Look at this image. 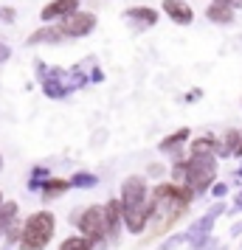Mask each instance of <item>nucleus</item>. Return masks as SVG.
I'll list each match as a JSON object with an SVG mask.
<instances>
[{
  "label": "nucleus",
  "instance_id": "obj_15",
  "mask_svg": "<svg viewBox=\"0 0 242 250\" xmlns=\"http://www.w3.org/2000/svg\"><path fill=\"white\" fill-rule=\"evenodd\" d=\"M68 186H70L68 180H59V177H51V174H48L40 188H43V194H45V200H54V197H59V194L65 191Z\"/></svg>",
  "mask_w": 242,
  "mask_h": 250
},
{
  "label": "nucleus",
  "instance_id": "obj_9",
  "mask_svg": "<svg viewBox=\"0 0 242 250\" xmlns=\"http://www.w3.org/2000/svg\"><path fill=\"white\" fill-rule=\"evenodd\" d=\"M163 12H166V17H172L175 23H180V25H189L195 20L192 6L183 3V0H163Z\"/></svg>",
  "mask_w": 242,
  "mask_h": 250
},
{
  "label": "nucleus",
  "instance_id": "obj_18",
  "mask_svg": "<svg viewBox=\"0 0 242 250\" xmlns=\"http://www.w3.org/2000/svg\"><path fill=\"white\" fill-rule=\"evenodd\" d=\"M68 183L73 188H93V186L99 183V177H96V174H88V171H79V174H73Z\"/></svg>",
  "mask_w": 242,
  "mask_h": 250
},
{
  "label": "nucleus",
  "instance_id": "obj_11",
  "mask_svg": "<svg viewBox=\"0 0 242 250\" xmlns=\"http://www.w3.org/2000/svg\"><path fill=\"white\" fill-rule=\"evenodd\" d=\"M104 222H107V236H115L118 222H121V200H110L104 208Z\"/></svg>",
  "mask_w": 242,
  "mask_h": 250
},
{
  "label": "nucleus",
  "instance_id": "obj_33",
  "mask_svg": "<svg viewBox=\"0 0 242 250\" xmlns=\"http://www.w3.org/2000/svg\"><path fill=\"white\" fill-rule=\"evenodd\" d=\"M234 155H240V158H242V141L237 144V152H234Z\"/></svg>",
  "mask_w": 242,
  "mask_h": 250
},
{
  "label": "nucleus",
  "instance_id": "obj_14",
  "mask_svg": "<svg viewBox=\"0 0 242 250\" xmlns=\"http://www.w3.org/2000/svg\"><path fill=\"white\" fill-rule=\"evenodd\" d=\"M62 40V31H59L57 25L51 28V25H45V28H40V31H34V34L28 37V45H40V42H59Z\"/></svg>",
  "mask_w": 242,
  "mask_h": 250
},
{
  "label": "nucleus",
  "instance_id": "obj_27",
  "mask_svg": "<svg viewBox=\"0 0 242 250\" xmlns=\"http://www.w3.org/2000/svg\"><path fill=\"white\" fill-rule=\"evenodd\" d=\"M214 3H222V6H231V9H240L242 0H214Z\"/></svg>",
  "mask_w": 242,
  "mask_h": 250
},
{
  "label": "nucleus",
  "instance_id": "obj_24",
  "mask_svg": "<svg viewBox=\"0 0 242 250\" xmlns=\"http://www.w3.org/2000/svg\"><path fill=\"white\" fill-rule=\"evenodd\" d=\"M0 20L12 23V20H14V9H0Z\"/></svg>",
  "mask_w": 242,
  "mask_h": 250
},
{
  "label": "nucleus",
  "instance_id": "obj_16",
  "mask_svg": "<svg viewBox=\"0 0 242 250\" xmlns=\"http://www.w3.org/2000/svg\"><path fill=\"white\" fill-rule=\"evenodd\" d=\"M14 216H17V203H0V233L14 225Z\"/></svg>",
  "mask_w": 242,
  "mask_h": 250
},
{
  "label": "nucleus",
  "instance_id": "obj_29",
  "mask_svg": "<svg viewBox=\"0 0 242 250\" xmlns=\"http://www.w3.org/2000/svg\"><path fill=\"white\" fill-rule=\"evenodd\" d=\"M90 79H93V82H102V79H104V73H102V70H99V68H96V70H93V73H90Z\"/></svg>",
  "mask_w": 242,
  "mask_h": 250
},
{
  "label": "nucleus",
  "instance_id": "obj_8",
  "mask_svg": "<svg viewBox=\"0 0 242 250\" xmlns=\"http://www.w3.org/2000/svg\"><path fill=\"white\" fill-rule=\"evenodd\" d=\"M45 82H43V90H45L48 99H62V96H68L70 87L68 82H65V73L62 70H54V73H43Z\"/></svg>",
  "mask_w": 242,
  "mask_h": 250
},
{
  "label": "nucleus",
  "instance_id": "obj_20",
  "mask_svg": "<svg viewBox=\"0 0 242 250\" xmlns=\"http://www.w3.org/2000/svg\"><path fill=\"white\" fill-rule=\"evenodd\" d=\"M186 138H189V129H177L172 138H166V141L161 144V152H177V146L183 144Z\"/></svg>",
  "mask_w": 242,
  "mask_h": 250
},
{
  "label": "nucleus",
  "instance_id": "obj_19",
  "mask_svg": "<svg viewBox=\"0 0 242 250\" xmlns=\"http://www.w3.org/2000/svg\"><path fill=\"white\" fill-rule=\"evenodd\" d=\"M59 250H93V242L88 236H70V239L62 242Z\"/></svg>",
  "mask_w": 242,
  "mask_h": 250
},
{
  "label": "nucleus",
  "instance_id": "obj_32",
  "mask_svg": "<svg viewBox=\"0 0 242 250\" xmlns=\"http://www.w3.org/2000/svg\"><path fill=\"white\" fill-rule=\"evenodd\" d=\"M231 233H234V236H240V233H242V222H240V225H234V228H231Z\"/></svg>",
  "mask_w": 242,
  "mask_h": 250
},
{
  "label": "nucleus",
  "instance_id": "obj_17",
  "mask_svg": "<svg viewBox=\"0 0 242 250\" xmlns=\"http://www.w3.org/2000/svg\"><path fill=\"white\" fill-rule=\"evenodd\" d=\"M237 144H240V132L237 129H231L228 135H225V141H222V146H220V158H228V155H234L237 152Z\"/></svg>",
  "mask_w": 242,
  "mask_h": 250
},
{
  "label": "nucleus",
  "instance_id": "obj_22",
  "mask_svg": "<svg viewBox=\"0 0 242 250\" xmlns=\"http://www.w3.org/2000/svg\"><path fill=\"white\" fill-rule=\"evenodd\" d=\"M45 177H48V171H45V169H34V177L28 180V188H31V191H37V188L43 186V180H45Z\"/></svg>",
  "mask_w": 242,
  "mask_h": 250
},
{
  "label": "nucleus",
  "instance_id": "obj_28",
  "mask_svg": "<svg viewBox=\"0 0 242 250\" xmlns=\"http://www.w3.org/2000/svg\"><path fill=\"white\" fill-rule=\"evenodd\" d=\"M177 242H183V239H180V236H172L169 242H166V245H161V250H172L175 245H177Z\"/></svg>",
  "mask_w": 242,
  "mask_h": 250
},
{
  "label": "nucleus",
  "instance_id": "obj_23",
  "mask_svg": "<svg viewBox=\"0 0 242 250\" xmlns=\"http://www.w3.org/2000/svg\"><path fill=\"white\" fill-rule=\"evenodd\" d=\"M211 194H214V197H225V194H228V186H225V183H214Z\"/></svg>",
  "mask_w": 242,
  "mask_h": 250
},
{
  "label": "nucleus",
  "instance_id": "obj_4",
  "mask_svg": "<svg viewBox=\"0 0 242 250\" xmlns=\"http://www.w3.org/2000/svg\"><path fill=\"white\" fill-rule=\"evenodd\" d=\"M54 230H57L54 214H48V211L31 214L25 219L23 230H20V250H45Z\"/></svg>",
  "mask_w": 242,
  "mask_h": 250
},
{
  "label": "nucleus",
  "instance_id": "obj_34",
  "mask_svg": "<svg viewBox=\"0 0 242 250\" xmlns=\"http://www.w3.org/2000/svg\"><path fill=\"white\" fill-rule=\"evenodd\" d=\"M0 169H3V160H0Z\"/></svg>",
  "mask_w": 242,
  "mask_h": 250
},
{
  "label": "nucleus",
  "instance_id": "obj_10",
  "mask_svg": "<svg viewBox=\"0 0 242 250\" xmlns=\"http://www.w3.org/2000/svg\"><path fill=\"white\" fill-rule=\"evenodd\" d=\"M76 6H79V0H54V3H48L43 9V20L51 23L54 17H65V14L76 12Z\"/></svg>",
  "mask_w": 242,
  "mask_h": 250
},
{
  "label": "nucleus",
  "instance_id": "obj_30",
  "mask_svg": "<svg viewBox=\"0 0 242 250\" xmlns=\"http://www.w3.org/2000/svg\"><path fill=\"white\" fill-rule=\"evenodd\" d=\"M17 236H20V230H17V228H12V230H9V242H14ZM9 242H6V245H9Z\"/></svg>",
  "mask_w": 242,
  "mask_h": 250
},
{
  "label": "nucleus",
  "instance_id": "obj_2",
  "mask_svg": "<svg viewBox=\"0 0 242 250\" xmlns=\"http://www.w3.org/2000/svg\"><path fill=\"white\" fill-rule=\"evenodd\" d=\"M147 183L144 177H127L121 186V214L132 233H141L147 225Z\"/></svg>",
  "mask_w": 242,
  "mask_h": 250
},
{
  "label": "nucleus",
  "instance_id": "obj_25",
  "mask_svg": "<svg viewBox=\"0 0 242 250\" xmlns=\"http://www.w3.org/2000/svg\"><path fill=\"white\" fill-rule=\"evenodd\" d=\"M9 57H12L9 45H3V42H0V62H9Z\"/></svg>",
  "mask_w": 242,
  "mask_h": 250
},
{
  "label": "nucleus",
  "instance_id": "obj_31",
  "mask_svg": "<svg viewBox=\"0 0 242 250\" xmlns=\"http://www.w3.org/2000/svg\"><path fill=\"white\" fill-rule=\"evenodd\" d=\"M234 211H242V191H240V197H237V203H234Z\"/></svg>",
  "mask_w": 242,
  "mask_h": 250
},
{
  "label": "nucleus",
  "instance_id": "obj_26",
  "mask_svg": "<svg viewBox=\"0 0 242 250\" xmlns=\"http://www.w3.org/2000/svg\"><path fill=\"white\" fill-rule=\"evenodd\" d=\"M197 250H220V245H217V239L211 236V239L206 242V245H203V248H197Z\"/></svg>",
  "mask_w": 242,
  "mask_h": 250
},
{
  "label": "nucleus",
  "instance_id": "obj_3",
  "mask_svg": "<svg viewBox=\"0 0 242 250\" xmlns=\"http://www.w3.org/2000/svg\"><path fill=\"white\" fill-rule=\"evenodd\" d=\"M214 174H217V160L211 152H192V158L186 163L175 166V177L186 180L192 191H206L214 180Z\"/></svg>",
  "mask_w": 242,
  "mask_h": 250
},
{
  "label": "nucleus",
  "instance_id": "obj_6",
  "mask_svg": "<svg viewBox=\"0 0 242 250\" xmlns=\"http://www.w3.org/2000/svg\"><path fill=\"white\" fill-rule=\"evenodd\" d=\"M62 37H85L96 28V17L90 12H70L62 17V25H57Z\"/></svg>",
  "mask_w": 242,
  "mask_h": 250
},
{
  "label": "nucleus",
  "instance_id": "obj_7",
  "mask_svg": "<svg viewBox=\"0 0 242 250\" xmlns=\"http://www.w3.org/2000/svg\"><path fill=\"white\" fill-rule=\"evenodd\" d=\"M225 211V205L222 203H217V205H211V211H208L203 219H197L195 225H189V230H186V239L192 242V239H197V236H206L208 230H211V225H214V219H217L220 214Z\"/></svg>",
  "mask_w": 242,
  "mask_h": 250
},
{
  "label": "nucleus",
  "instance_id": "obj_5",
  "mask_svg": "<svg viewBox=\"0 0 242 250\" xmlns=\"http://www.w3.org/2000/svg\"><path fill=\"white\" fill-rule=\"evenodd\" d=\"M73 222H79L82 236H88L90 242H102V239L107 236L104 208H99V205H90V208H85V211L79 214V219H73Z\"/></svg>",
  "mask_w": 242,
  "mask_h": 250
},
{
  "label": "nucleus",
  "instance_id": "obj_13",
  "mask_svg": "<svg viewBox=\"0 0 242 250\" xmlns=\"http://www.w3.org/2000/svg\"><path fill=\"white\" fill-rule=\"evenodd\" d=\"M206 17L211 23H220V25H228L234 20V9L231 6H222V3H211L206 9Z\"/></svg>",
  "mask_w": 242,
  "mask_h": 250
},
{
  "label": "nucleus",
  "instance_id": "obj_1",
  "mask_svg": "<svg viewBox=\"0 0 242 250\" xmlns=\"http://www.w3.org/2000/svg\"><path fill=\"white\" fill-rule=\"evenodd\" d=\"M192 188L189 186H158L155 188V197L147 203V219L158 216L163 225H172L177 216L183 214L186 208L192 205ZM158 228V230H161Z\"/></svg>",
  "mask_w": 242,
  "mask_h": 250
},
{
  "label": "nucleus",
  "instance_id": "obj_35",
  "mask_svg": "<svg viewBox=\"0 0 242 250\" xmlns=\"http://www.w3.org/2000/svg\"><path fill=\"white\" fill-rule=\"evenodd\" d=\"M0 200H3V197H0Z\"/></svg>",
  "mask_w": 242,
  "mask_h": 250
},
{
  "label": "nucleus",
  "instance_id": "obj_12",
  "mask_svg": "<svg viewBox=\"0 0 242 250\" xmlns=\"http://www.w3.org/2000/svg\"><path fill=\"white\" fill-rule=\"evenodd\" d=\"M124 17H130L132 23H138V25H147V28L158 23V12H155V9H147V6H135V9H130Z\"/></svg>",
  "mask_w": 242,
  "mask_h": 250
},
{
  "label": "nucleus",
  "instance_id": "obj_21",
  "mask_svg": "<svg viewBox=\"0 0 242 250\" xmlns=\"http://www.w3.org/2000/svg\"><path fill=\"white\" fill-rule=\"evenodd\" d=\"M214 149H220V146H217V141H214L211 135L197 138L195 144H192V152H214Z\"/></svg>",
  "mask_w": 242,
  "mask_h": 250
}]
</instances>
